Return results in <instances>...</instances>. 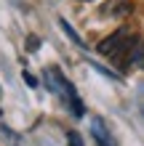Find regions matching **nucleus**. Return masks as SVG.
<instances>
[{
  "label": "nucleus",
  "instance_id": "423d86ee",
  "mask_svg": "<svg viewBox=\"0 0 144 146\" xmlns=\"http://www.w3.org/2000/svg\"><path fill=\"white\" fill-rule=\"evenodd\" d=\"M38 48H40V40H38L35 35H29V37H27V50H38Z\"/></svg>",
  "mask_w": 144,
  "mask_h": 146
},
{
  "label": "nucleus",
  "instance_id": "0eeeda50",
  "mask_svg": "<svg viewBox=\"0 0 144 146\" xmlns=\"http://www.w3.org/2000/svg\"><path fill=\"white\" fill-rule=\"evenodd\" d=\"M24 82H27L29 88H35V85H38V80H35V77H32L29 72H24Z\"/></svg>",
  "mask_w": 144,
  "mask_h": 146
},
{
  "label": "nucleus",
  "instance_id": "7ed1b4c3",
  "mask_svg": "<svg viewBox=\"0 0 144 146\" xmlns=\"http://www.w3.org/2000/svg\"><path fill=\"white\" fill-rule=\"evenodd\" d=\"M91 130H94V141H96L99 146H115L112 135L107 133V127H104L101 119H94V122H91Z\"/></svg>",
  "mask_w": 144,
  "mask_h": 146
},
{
  "label": "nucleus",
  "instance_id": "20e7f679",
  "mask_svg": "<svg viewBox=\"0 0 144 146\" xmlns=\"http://www.w3.org/2000/svg\"><path fill=\"white\" fill-rule=\"evenodd\" d=\"M59 27H62V32H64V35L70 37L72 42H75V45H83V40H80V35H78V32H75V29L70 27V24H67V19H59Z\"/></svg>",
  "mask_w": 144,
  "mask_h": 146
},
{
  "label": "nucleus",
  "instance_id": "39448f33",
  "mask_svg": "<svg viewBox=\"0 0 144 146\" xmlns=\"http://www.w3.org/2000/svg\"><path fill=\"white\" fill-rule=\"evenodd\" d=\"M67 143H70V146H83L80 133H78V130H70V133H67Z\"/></svg>",
  "mask_w": 144,
  "mask_h": 146
},
{
  "label": "nucleus",
  "instance_id": "f03ea898",
  "mask_svg": "<svg viewBox=\"0 0 144 146\" xmlns=\"http://www.w3.org/2000/svg\"><path fill=\"white\" fill-rule=\"evenodd\" d=\"M46 85L54 93H59V96H67V88H70V82L62 77V72H59L56 66H48L46 69Z\"/></svg>",
  "mask_w": 144,
  "mask_h": 146
},
{
  "label": "nucleus",
  "instance_id": "f257e3e1",
  "mask_svg": "<svg viewBox=\"0 0 144 146\" xmlns=\"http://www.w3.org/2000/svg\"><path fill=\"white\" fill-rule=\"evenodd\" d=\"M139 40V35H131V29L120 27L115 35H109L107 40L99 42V53L109 56L112 61H123V56H128V50L133 48V42Z\"/></svg>",
  "mask_w": 144,
  "mask_h": 146
}]
</instances>
